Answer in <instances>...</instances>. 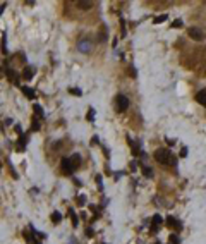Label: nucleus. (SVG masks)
I'll list each match as a JSON object with an SVG mask.
<instances>
[{"instance_id":"obj_1","label":"nucleus","mask_w":206,"mask_h":244,"mask_svg":"<svg viewBox=\"0 0 206 244\" xmlns=\"http://www.w3.org/2000/svg\"><path fill=\"white\" fill-rule=\"evenodd\" d=\"M155 158L162 163V165H175V158L172 155V151L165 150V148H160L155 151Z\"/></svg>"},{"instance_id":"obj_2","label":"nucleus","mask_w":206,"mask_h":244,"mask_svg":"<svg viewBox=\"0 0 206 244\" xmlns=\"http://www.w3.org/2000/svg\"><path fill=\"white\" fill-rule=\"evenodd\" d=\"M127 107H129V100H127V96L119 95V96H117V100H115V108H117V112H125V110H127Z\"/></svg>"},{"instance_id":"obj_3","label":"nucleus","mask_w":206,"mask_h":244,"mask_svg":"<svg viewBox=\"0 0 206 244\" xmlns=\"http://www.w3.org/2000/svg\"><path fill=\"white\" fill-rule=\"evenodd\" d=\"M60 169L64 170V174H65V175H70V174L74 172V165H72L70 158H62V162H60Z\"/></svg>"},{"instance_id":"obj_4","label":"nucleus","mask_w":206,"mask_h":244,"mask_svg":"<svg viewBox=\"0 0 206 244\" xmlns=\"http://www.w3.org/2000/svg\"><path fill=\"white\" fill-rule=\"evenodd\" d=\"M162 222H163V218H162L160 215H155V217H153V220H151V232H153V234L158 231V227L162 225Z\"/></svg>"},{"instance_id":"obj_5","label":"nucleus","mask_w":206,"mask_h":244,"mask_svg":"<svg viewBox=\"0 0 206 244\" xmlns=\"http://www.w3.org/2000/svg\"><path fill=\"white\" fill-rule=\"evenodd\" d=\"M189 36H191L193 40H198V41L203 40V33H201L198 28H191V29H189Z\"/></svg>"},{"instance_id":"obj_6","label":"nucleus","mask_w":206,"mask_h":244,"mask_svg":"<svg viewBox=\"0 0 206 244\" xmlns=\"http://www.w3.org/2000/svg\"><path fill=\"white\" fill-rule=\"evenodd\" d=\"M196 100H198L203 107H206V88H205V89H201V91L196 95Z\"/></svg>"},{"instance_id":"obj_7","label":"nucleus","mask_w":206,"mask_h":244,"mask_svg":"<svg viewBox=\"0 0 206 244\" xmlns=\"http://www.w3.org/2000/svg\"><path fill=\"white\" fill-rule=\"evenodd\" d=\"M91 5H93V2H91V0H79V2H77V7H81L83 10H88Z\"/></svg>"},{"instance_id":"obj_8","label":"nucleus","mask_w":206,"mask_h":244,"mask_svg":"<svg viewBox=\"0 0 206 244\" xmlns=\"http://www.w3.org/2000/svg\"><path fill=\"white\" fill-rule=\"evenodd\" d=\"M89 48H91V43H89V41H81V43H79V50H81L83 53H88Z\"/></svg>"},{"instance_id":"obj_9","label":"nucleus","mask_w":206,"mask_h":244,"mask_svg":"<svg viewBox=\"0 0 206 244\" xmlns=\"http://www.w3.org/2000/svg\"><path fill=\"white\" fill-rule=\"evenodd\" d=\"M21 89H22V93L26 95V98H29V100H33V98H34V91H33L31 88H28V86H22Z\"/></svg>"},{"instance_id":"obj_10","label":"nucleus","mask_w":206,"mask_h":244,"mask_svg":"<svg viewBox=\"0 0 206 244\" xmlns=\"http://www.w3.org/2000/svg\"><path fill=\"white\" fill-rule=\"evenodd\" d=\"M70 162H72V165H74V169H77L79 165H81V157L76 153V155H72L70 157Z\"/></svg>"},{"instance_id":"obj_11","label":"nucleus","mask_w":206,"mask_h":244,"mask_svg":"<svg viewBox=\"0 0 206 244\" xmlns=\"http://www.w3.org/2000/svg\"><path fill=\"white\" fill-rule=\"evenodd\" d=\"M167 224L170 225V227H175V229H181V222H177L174 217H168L167 218Z\"/></svg>"},{"instance_id":"obj_12","label":"nucleus","mask_w":206,"mask_h":244,"mask_svg":"<svg viewBox=\"0 0 206 244\" xmlns=\"http://www.w3.org/2000/svg\"><path fill=\"white\" fill-rule=\"evenodd\" d=\"M22 76H24V79H33V69L31 67H26L22 71Z\"/></svg>"},{"instance_id":"obj_13","label":"nucleus","mask_w":206,"mask_h":244,"mask_svg":"<svg viewBox=\"0 0 206 244\" xmlns=\"http://www.w3.org/2000/svg\"><path fill=\"white\" fill-rule=\"evenodd\" d=\"M60 220H62V215H60L58 212H53V213H52V222H53V224H58Z\"/></svg>"},{"instance_id":"obj_14","label":"nucleus","mask_w":206,"mask_h":244,"mask_svg":"<svg viewBox=\"0 0 206 244\" xmlns=\"http://www.w3.org/2000/svg\"><path fill=\"white\" fill-rule=\"evenodd\" d=\"M69 215H70V218H72V224H74V225H77V217L74 215V210H72V208L69 210Z\"/></svg>"},{"instance_id":"obj_15","label":"nucleus","mask_w":206,"mask_h":244,"mask_svg":"<svg viewBox=\"0 0 206 244\" xmlns=\"http://www.w3.org/2000/svg\"><path fill=\"white\" fill-rule=\"evenodd\" d=\"M2 52L7 53V45H5V33L2 34Z\"/></svg>"},{"instance_id":"obj_16","label":"nucleus","mask_w":206,"mask_h":244,"mask_svg":"<svg viewBox=\"0 0 206 244\" xmlns=\"http://www.w3.org/2000/svg\"><path fill=\"white\" fill-rule=\"evenodd\" d=\"M162 21H167V14H163V15H160V17H155V22H156V24L162 22Z\"/></svg>"},{"instance_id":"obj_17","label":"nucleus","mask_w":206,"mask_h":244,"mask_svg":"<svg viewBox=\"0 0 206 244\" xmlns=\"http://www.w3.org/2000/svg\"><path fill=\"white\" fill-rule=\"evenodd\" d=\"M34 112H36L40 117H43V110H41V107H40V105H34Z\"/></svg>"},{"instance_id":"obj_18","label":"nucleus","mask_w":206,"mask_h":244,"mask_svg":"<svg viewBox=\"0 0 206 244\" xmlns=\"http://www.w3.org/2000/svg\"><path fill=\"white\" fill-rule=\"evenodd\" d=\"M172 26H174V28H181V26H182V21H181V19H175V21L172 22Z\"/></svg>"},{"instance_id":"obj_19","label":"nucleus","mask_w":206,"mask_h":244,"mask_svg":"<svg viewBox=\"0 0 206 244\" xmlns=\"http://www.w3.org/2000/svg\"><path fill=\"white\" fill-rule=\"evenodd\" d=\"M70 93H72V95H77V96H81V89H79V88H70Z\"/></svg>"},{"instance_id":"obj_20","label":"nucleus","mask_w":206,"mask_h":244,"mask_svg":"<svg viewBox=\"0 0 206 244\" xmlns=\"http://www.w3.org/2000/svg\"><path fill=\"white\" fill-rule=\"evenodd\" d=\"M93 117H95V110H93V108H91V110H89V112H88V120H95V119H93Z\"/></svg>"},{"instance_id":"obj_21","label":"nucleus","mask_w":206,"mask_h":244,"mask_svg":"<svg viewBox=\"0 0 206 244\" xmlns=\"http://www.w3.org/2000/svg\"><path fill=\"white\" fill-rule=\"evenodd\" d=\"M170 243H172V244H179V237H177V236H170Z\"/></svg>"},{"instance_id":"obj_22","label":"nucleus","mask_w":206,"mask_h":244,"mask_svg":"<svg viewBox=\"0 0 206 244\" xmlns=\"http://www.w3.org/2000/svg\"><path fill=\"white\" fill-rule=\"evenodd\" d=\"M96 182H98V189H100V191H101V189H103V188H101V177H100V175H98V177H96Z\"/></svg>"},{"instance_id":"obj_23","label":"nucleus","mask_w":206,"mask_h":244,"mask_svg":"<svg viewBox=\"0 0 206 244\" xmlns=\"http://www.w3.org/2000/svg\"><path fill=\"white\" fill-rule=\"evenodd\" d=\"M181 157H187V148H182L181 150Z\"/></svg>"},{"instance_id":"obj_24","label":"nucleus","mask_w":206,"mask_h":244,"mask_svg":"<svg viewBox=\"0 0 206 244\" xmlns=\"http://www.w3.org/2000/svg\"><path fill=\"white\" fill-rule=\"evenodd\" d=\"M144 174H146V177H151V175H153V174H151V169H146Z\"/></svg>"},{"instance_id":"obj_25","label":"nucleus","mask_w":206,"mask_h":244,"mask_svg":"<svg viewBox=\"0 0 206 244\" xmlns=\"http://www.w3.org/2000/svg\"><path fill=\"white\" fill-rule=\"evenodd\" d=\"M33 129H40V124L36 120H33Z\"/></svg>"},{"instance_id":"obj_26","label":"nucleus","mask_w":206,"mask_h":244,"mask_svg":"<svg viewBox=\"0 0 206 244\" xmlns=\"http://www.w3.org/2000/svg\"><path fill=\"white\" fill-rule=\"evenodd\" d=\"M84 200H86L84 196H79V205H84Z\"/></svg>"}]
</instances>
